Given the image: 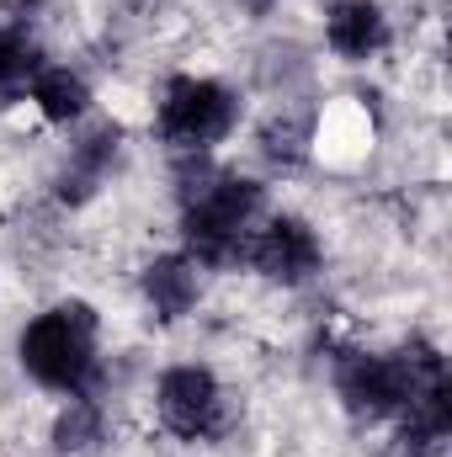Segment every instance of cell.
<instances>
[{
  "mask_svg": "<svg viewBox=\"0 0 452 457\" xmlns=\"http://www.w3.org/2000/svg\"><path fill=\"white\" fill-rule=\"evenodd\" d=\"M261 181L197 165L181 176V255H192L197 266H234L245 261V239L261 219Z\"/></svg>",
  "mask_w": 452,
  "mask_h": 457,
  "instance_id": "cell-1",
  "label": "cell"
},
{
  "mask_svg": "<svg viewBox=\"0 0 452 457\" xmlns=\"http://www.w3.org/2000/svg\"><path fill=\"white\" fill-rule=\"evenodd\" d=\"M448 383V361L431 341H410L399 351H340L336 394L356 420H399L410 399Z\"/></svg>",
  "mask_w": 452,
  "mask_h": 457,
  "instance_id": "cell-2",
  "label": "cell"
},
{
  "mask_svg": "<svg viewBox=\"0 0 452 457\" xmlns=\"http://www.w3.org/2000/svg\"><path fill=\"white\" fill-rule=\"evenodd\" d=\"M16 361H21V372H27L38 388H48V394H64V399L91 394L96 367H102V361H96V309L80 303V298L43 309V314L21 330Z\"/></svg>",
  "mask_w": 452,
  "mask_h": 457,
  "instance_id": "cell-3",
  "label": "cell"
},
{
  "mask_svg": "<svg viewBox=\"0 0 452 457\" xmlns=\"http://www.w3.org/2000/svg\"><path fill=\"white\" fill-rule=\"evenodd\" d=\"M239 122V96L229 91L224 80L208 75H176L160 96V138L181 154H203L219 138L234 133Z\"/></svg>",
  "mask_w": 452,
  "mask_h": 457,
  "instance_id": "cell-4",
  "label": "cell"
},
{
  "mask_svg": "<svg viewBox=\"0 0 452 457\" xmlns=\"http://www.w3.org/2000/svg\"><path fill=\"white\" fill-rule=\"evenodd\" d=\"M155 410H160V426L181 442H213L224 431V388L208 367L187 361V367H171L155 388Z\"/></svg>",
  "mask_w": 452,
  "mask_h": 457,
  "instance_id": "cell-5",
  "label": "cell"
},
{
  "mask_svg": "<svg viewBox=\"0 0 452 457\" xmlns=\"http://www.w3.org/2000/svg\"><path fill=\"white\" fill-rule=\"evenodd\" d=\"M325 250H320V234L293 219V213H277L261 228H250L245 239V266L261 271L266 282H282V287H304L314 271H320Z\"/></svg>",
  "mask_w": 452,
  "mask_h": 457,
  "instance_id": "cell-6",
  "label": "cell"
},
{
  "mask_svg": "<svg viewBox=\"0 0 452 457\" xmlns=\"http://www.w3.org/2000/svg\"><path fill=\"white\" fill-rule=\"evenodd\" d=\"M325 43L346 64H362L389 48V16L378 0H331L325 5Z\"/></svg>",
  "mask_w": 452,
  "mask_h": 457,
  "instance_id": "cell-7",
  "label": "cell"
},
{
  "mask_svg": "<svg viewBox=\"0 0 452 457\" xmlns=\"http://www.w3.org/2000/svg\"><path fill=\"white\" fill-rule=\"evenodd\" d=\"M197 298H203V266L192 261V255H155L149 266H144V303L155 309V320L160 325H176V320H187L192 309H197Z\"/></svg>",
  "mask_w": 452,
  "mask_h": 457,
  "instance_id": "cell-8",
  "label": "cell"
},
{
  "mask_svg": "<svg viewBox=\"0 0 452 457\" xmlns=\"http://www.w3.org/2000/svg\"><path fill=\"white\" fill-rule=\"evenodd\" d=\"M117 144H122V128L117 122H102V128H91L70 149V160L59 170V197L64 203H91L96 197V187L107 181V170H113V160H117Z\"/></svg>",
  "mask_w": 452,
  "mask_h": 457,
  "instance_id": "cell-9",
  "label": "cell"
},
{
  "mask_svg": "<svg viewBox=\"0 0 452 457\" xmlns=\"http://www.w3.org/2000/svg\"><path fill=\"white\" fill-rule=\"evenodd\" d=\"M27 96H32L38 112L48 117V122H59V128H70V122H80V117L91 112V86H86V75H75V70H64V64H43V70L32 75Z\"/></svg>",
  "mask_w": 452,
  "mask_h": 457,
  "instance_id": "cell-10",
  "label": "cell"
},
{
  "mask_svg": "<svg viewBox=\"0 0 452 457\" xmlns=\"http://www.w3.org/2000/svg\"><path fill=\"white\" fill-rule=\"evenodd\" d=\"M43 64H48V59H43L38 37H32L27 27H0V112L27 96V86H32V75H38Z\"/></svg>",
  "mask_w": 452,
  "mask_h": 457,
  "instance_id": "cell-11",
  "label": "cell"
},
{
  "mask_svg": "<svg viewBox=\"0 0 452 457\" xmlns=\"http://www.w3.org/2000/svg\"><path fill=\"white\" fill-rule=\"evenodd\" d=\"M96 442H102V410L91 404V394H80V399L64 404V415H59V426H54V447H59V453H86V447H96Z\"/></svg>",
  "mask_w": 452,
  "mask_h": 457,
  "instance_id": "cell-12",
  "label": "cell"
},
{
  "mask_svg": "<svg viewBox=\"0 0 452 457\" xmlns=\"http://www.w3.org/2000/svg\"><path fill=\"white\" fill-rule=\"evenodd\" d=\"M261 149H266L272 160H282V165H298V160L309 154V128L293 122V117H282V122H272V128L261 133Z\"/></svg>",
  "mask_w": 452,
  "mask_h": 457,
  "instance_id": "cell-13",
  "label": "cell"
},
{
  "mask_svg": "<svg viewBox=\"0 0 452 457\" xmlns=\"http://www.w3.org/2000/svg\"><path fill=\"white\" fill-rule=\"evenodd\" d=\"M389 457H442V447H421V442H394Z\"/></svg>",
  "mask_w": 452,
  "mask_h": 457,
  "instance_id": "cell-14",
  "label": "cell"
},
{
  "mask_svg": "<svg viewBox=\"0 0 452 457\" xmlns=\"http://www.w3.org/2000/svg\"><path fill=\"white\" fill-rule=\"evenodd\" d=\"M245 5H250L255 16H266V5H272V0H245Z\"/></svg>",
  "mask_w": 452,
  "mask_h": 457,
  "instance_id": "cell-15",
  "label": "cell"
}]
</instances>
